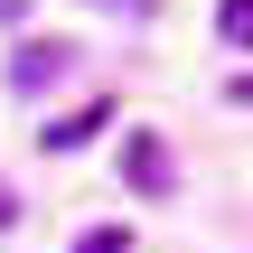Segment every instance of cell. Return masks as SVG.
<instances>
[{"label": "cell", "instance_id": "cell-1", "mask_svg": "<svg viewBox=\"0 0 253 253\" xmlns=\"http://www.w3.org/2000/svg\"><path fill=\"white\" fill-rule=\"evenodd\" d=\"M103 122H113V103H84V113H66V122H47V131H38V150H56V160H66V150H84V141H94Z\"/></svg>", "mask_w": 253, "mask_h": 253}, {"label": "cell", "instance_id": "cell-8", "mask_svg": "<svg viewBox=\"0 0 253 253\" xmlns=\"http://www.w3.org/2000/svg\"><path fill=\"white\" fill-rule=\"evenodd\" d=\"M235 103H253V75H244V84H235Z\"/></svg>", "mask_w": 253, "mask_h": 253}, {"label": "cell", "instance_id": "cell-2", "mask_svg": "<svg viewBox=\"0 0 253 253\" xmlns=\"http://www.w3.org/2000/svg\"><path fill=\"white\" fill-rule=\"evenodd\" d=\"M122 169H131V188H169V150H160V141H131Z\"/></svg>", "mask_w": 253, "mask_h": 253}, {"label": "cell", "instance_id": "cell-3", "mask_svg": "<svg viewBox=\"0 0 253 253\" xmlns=\"http://www.w3.org/2000/svg\"><path fill=\"white\" fill-rule=\"evenodd\" d=\"M56 66H66V47H28V56L9 66V84H19V94H38V84H47Z\"/></svg>", "mask_w": 253, "mask_h": 253}, {"label": "cell", "instance_id": "cell-5", "mask_svg": "<svg viewBox=\"0 0 253 253\" xmlns=\"http://www.w3.org/2000/svg\"><path fill=\"white\" fill-rule=\"evenodd\" d=\"M75 253H131V235H122V225H94V235H84Z\"/></svg>", "mask_w": 253, "mask_h": 253}, {"label": "cell", "instance_id": "cell-7", "mask_svg": "<svg viewBox=\"0 0 253 253\" xmlns=\"http://www.w3.org/2000/svg\"><path fill=\"white\" fill-rule=\"evenodd\" d=\"M19 9H28V0H0V19H19Z\"/></svg>", "mask_w": 253, "mask_h": 253}, {"label": "cell", "instance_id": "cell-4", "mask_svg": "<svg viewBox=\"0 0 253 253\" xmlns=\"http://www.w3.org/2000/svg\"><path fill=\"white\" fill-rule=\"evenodd\" d=\"M216 38L225 47H253V0H216Z\"/></svg>", "mask_w": 253, "mask_h": 253}, {"label": "cell", "instance_id": "cell-6", "mask_svg": "<svg viewBox=\"0 0 253 253\" xmlns=\"http://www.w3.org/2000/svg\"><path fill=\"white\" fill-rule=\"evenodd\" d=\"M0 225H19V197H9V188H0Z\"/></svg>", "mask_w": 253, "mask_h": 253}]
</instances>
